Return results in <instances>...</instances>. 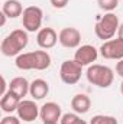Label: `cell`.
<instances>
[{
    "mask_svg": "<svg viewBox=\"0 0 123 124\" xmlns=\"http://www.w3.org/2000/svg\"><path fill=\"white\" fill-rule=\"evenodd\" d=\"M29 36L25 29H15L1 40V54L4 56H19L20 52L28 46Z\"/></svg>",
    "mask_w": 123,
    "mask_h": 124,
    "instance_id": "obj_1",
    "label": "cell"
},
{
    "mask_svg": "<svg viewBox=\"0 0 123 124\" xmlns=\"http://www.w3.org/2000/svg\"><path fill=\"white\" fill-rule=\"evenodd\" d=\"M86 77L90 84L98 87V88H109L114 79V74H113L112 68H109L106 65H100V63L90 65L87 68Z\"/></svg>",
    "mask_w": 123,
    "mask_h": 124,
    "instance_id": "obj_2",
    "label": "cell"
},
{
    "mask_svg": "<svg viewBox=\"0 0 123 124\" xmlns=\"http://www.w3.org/2000/svg\"><path fill=\"white\" fill-rule=\"evenodd\" d=\"M119 26H120L119 17L114 13L109 12L104 16L98 17V20H97V23L94 26V32H96V35H97L98 39H103L106 42V40L113 39V36L116 35V32L119 31Z\"/></svg>",
    "mask_w": 123,
    "mask_h": 124,
    "instance_id": "obj_3",
    "label": "cell"
},
{
    "mask_svg": "<svg viewBox=\"0 0 123 124\" xmlns=\"http://www.w3.org/2000/svg\"><path fill=\"white\" fill-rule=\"evenodd\" d=\"M44 12L38 6H29L23 10L22 15V25L26 32H39L42 25Z\"/></svg>",
    "mask_w": 123,
    "mask_h": 124,
    "instance_id": "obj_4",
    "label": "cell"
},
{
    "mask_svg": "<svg viewBox=\"0 0 123 124\" xmlns=\"http://www.w3.org/2000/svg\"><path fill=\"white\" fill-rule=\"evenodd\" d=\"M83 74V66L74 59H67L62 62L61 68H60V77L61 81L68 84V85H74L80 81Z\"/></svg>",
    "mask_w": 123,
    "mask_h": 124,
    "instance_id": "obj_5",
    "label": "cell"
},
{
    "mask_svg": "<svg viewBox=\"0 0 123 124\" xmlns=\"http://www.w3.org/2000/svg\"><path fill=\"white\" fill-rule=\"evenodd\" d=\"M100 55L104 59H123V39L116 38L103 42V45L100 46Z\"/></svg>",
    "mask_w": 123,
    "mask_h": 124,
    "instance_id": "obj_6",
    "label": "cell"
},
{
    "mask_svg": "<svg viewBox=\"0 0 123 124\" xmlns=\"http://www.w3.org/2000/svg\"><path fill=\"white\" fill-rule=\"evenodd\" d=\"M18 113V117L26 123H31L35 121L38 117H39V113H41V107L36 105L35 101L32 100H22L19 102V107L16 110Z\"/></svg>",
    "mask_w": 123,
    "mask_h": 124,
    "instance_id": "obj_7",
    "label": "cell"
},
{
    "mask_svg": "<svg viewBox=\"0 0 123 124\" xmlns=\"http://www.w3.org/2000/svg\"><path fill=\"white\" fill-rule=\"evenodd\" d=\"M58 42L68 49L78 48L81 43V33L77 28H64L58 33Z\"/></svg>",
    "mask_w": 123,
    "mask_h": 124,
    "instance_id": "obj_8",
    "label": "cell"
},
{
    "mask_svg": "<svg viewBox=\"0 0 123 124\" xmlns=\"http://www.w3.org/2000/svg\"><path fill=\"white\" fill-rule=\"evenodd\" d=\"M98 56V51L93 45H81L77 48L74 54V61H77L81 66H90L93 62H96Z\"/></svg>",
    "mask_w": 123,
    "mask_h": 124,
    "instance_id": "obj_9",
    "label": "cell"
},
{
    "mask_svg": "<svg viewBox=\"0 0 123 124\" xmlns=\"http://www.w3.org/2000/svg\"><path fill=\"white\" fill-rule=\"evenodd\" d=\"M39 117L44 123L46 121H58L61 120L62 117V110L60 107V104L54 102V101H49V102H45L42 107H41V113H39Z\"/></svg>",
    "mask_w": 123,
    "mask_h": 124,
    "instance_id": "obj_10",
    "label": "cell"
},
{
    "mask_svg": "<svg viewBox=\"0 0 123 124\" xmlns=\"http://www.w3.org/2000/svg\"><path fill=\"white\" fill-rule=\"evenodd\" d=\"M36 42L42 49H51L58 42V33L52 28H42L36 35Z\"/></svg>",
    "mask_w": 123,
    "mask_h": 124,
    "instance_id": "obj_11",
    "label": "cell"
},
{
    "mask_svg": "<svg viewBox=\"0 0 123 124\" xmlns=\"http://www.w3.org/2000/svg\"><path fill=\"white\" fill-rule=\"evenodd\" d=\"M20 101H22V98H20L19 95H16L13 91L7 90V93L4 94V95L1 97V100H0V108H1L3 113L12 114L13 111L18 110Z\"/></svg>",
    "mask_w": 123,
    "mask_h": 124,
    "instance_id": "obj_12",
    "label": "cell"
},
{
    "mask_svg": "<svg viewBox=\"0 0 123 124\" xmlns=\"http://www.w3.org/2000/svg\"><path fill=\"white\" fill-rule=\"evenodd\" d=\"M15 65H16V68H19V69H22V71L38 69L36 51H33V52H26V54H20L19 56H16Z\"/></svg>",
    "mask_w": 123,
    "mask_h": 124,
    "instance_id": "obj_13",
    "label": "cell"
},
{
    "mask_svg": "<svg viewBox=\"0 0 123 124\" xmlns=\"http://www.w3.org/2000/svg\"><path fill=\"white\" fill-rule=\"evenodd\" d=\"M49 93V85L45 79H35L31 82V88H29V94L33 97V100H44Z\"/></svg>",
    "mask_w": 123,
    "mask_h": 124,
    "instance_id": "obj_14",
    "label": "cell"
},
{
    "mask_svg": "<svg viewBox=\"0 0 123 124\" xmlns=\"http://www.w3.org/2000/svg\"><path fill=\"white\" fill-rule=\"evenodd\" d=\"M71 107L77 114H86L91 107V100L86 94H77L71 100Z\"/></svg>",
    "mask_w": 123,
    "mask_h": 124,
    "instance_id": "obj_15",
    "label": "cell"
},
{
    "mask_svg": "<svg viewBox=\"0 0 123 124\" xmlns=\"http://www.w3.org/2000/svg\"><path fill=\"white\" fill-rule=\"evenodd\" d=\"M23 10L25 9H23L22 3L19 0H6L3 3V6H1V12L7 17H10V19H16V17L22 16L23 15Z\"/></svg>",
    "mask_w": 123,
    "mask_h": 124,
    "instance_id": "obj_16",
    "label": "cell"
},
{
    "mask_svg": "<svg viewBox=\"0 0 123 124\" xmlns=\"http://www.w3.org/2000/svg\"><path fill=\"white\" fill-rule=\"evenodd\" d=\"M29 88H31V84L23 77H16L9 84V90L13 91L16 95H19L22 100H23V97H26V94L29 93Z\"/></svg>",
    "mask_w": 123,
    "mask_h": 124,
    "instance_id": "obj_17",
    "label": "cell"
},
{
    "mask_svg": "<svg viewBox=\"0 0 123 124\" xmlns=\"http://www.w3.org/2000/svg\"><path fill=\"white\" fill-rule=\"evenodd\" d=\"M38 56V69L36 71H44L51 66V56L46 51H36Z\"/></svg>",
    "mask_w": 123,
    "mask_h": 124,
    "instance_id": "obj_18",
    "label": "cell"
},
{
    "mask_svg": "<svg viewBox=\"0 0 123 124\" xmlns=\"http://www.w3.org/2000/svg\"><path fill=\"white\" fill-rule=\"evenodd\" d=\"M90 124H119L117 120L112 116H103V114H98V116H94L91 118Z\"/></svg>",
    "mask_w": 123,
    "mask_h": 124,
    "instance_id": "obj_19",
    "label": "cell"
},
{
    "mask_svg": "<svg viewBox=\"0 0 123 124\" xmlns=\"http://www.w3.org/2000/svg\"><path fill=\"white\" fill-rule=\"evenodd\" d=\"M97 4L104 12H113L119 6V0H97Z\"/></svg>",
    "mask_w": 123,
    "mask_h": 124,
    "instance_id": "obj_20",
    "label": "cell"
},
{
    "mask_svg": "<svg viewBox=\"0 0 123 124\" xmlns=\"http://www.w3.org/2000/svg\"><path fill=\"white\" fill-rule=\"evenodd\" d=\"M78 120H80V117L77 113H67V114H62L60 121H61V124H75Z\"/></svg>",
    "mask_w": 123,
    "mask_h": 124,
    "instance_id": "obj_21",
    "label": "cell"
},
{
    "mask_svg": "<svg viewBox=\"0 0 123 124\" xmlns=\"http://www.w3.org/2000/svg\"><path fill=\"white\" fill-rule=\"evenodd\" d=\"M0 124H20V118L15 117V116H6L1 118Z\"/></svg>",
    "mask_w": 123,
    "mask_h": 124,
    "instance_id": "obj_22",
    "label": "cell"
},
{
    "mask_svg": "<svg viewBox=\"0 0 123 124\" xmlns=\"http://www.w3.org/2000/svg\"><path fill=\"white\" fill-rule=\"evenodd\" d=\"M49 1H51V4H52L55 9H64V7L68 4L70 0H49Z\"/></svg>",
    "mask_w": 123,
    "mask_h": 124,
    "instance_id": "obj_23",
    "label": "cell"
},
{
    "mask_svg": "<svg viewBox=\"0 0 123 124\" xmlns=\"http://www.w3.org/2000/svg\"><path fill=\"white\" fill-rule=\"evenodd\" d=\"M116 74L123 78V59H120V61L116 63Z\"/></svg>",
    "mask_w": 123,
    "mask_h": 124,
    "instance_id": "obj_24",
    "label": "cell"
},
{
    "mask_svg": "<svg viewBox=\"0 0 123 124\" xmlns=\"http://www.w3.org/2000/svg\"><path fill=\"white\" fill-rule=\"evenodd\" d=\"M6 17H7V16L1 12V13H0V26H4V25H6Z\"/></svg>",
    "mask_w": 123,
    "mask_h": 124,
    "instance_id": "obj_25",
    "label": "cell"
},
{
    "mask_svg": "<svg viewBox=\"0 0 123 124\" xmlns=\"http://www.w3.org/2000/svg\"><path fill=\"white\" fill-rule=\"evenodd\" d=\"M117 38L123 39V23H120V26H119V31H117Z\"/></svg>",
    "mask_w": 123,
    "mask_h": 124,
    "instance_id": "obj_26",
    "label": "cell"
},
{
    "mask_svg": "<svg viewBox=\"0 0 123 124\" xmlns=\"http://www.w3.org/2000/svg\"><path fill=\"white\" fill-rule=\"evenodd\" d=\"M75 124H87V123H86L84 120H81V118H80V120H78V121H77V123H75Z\"/></svg>",
    "mask_w": 123,
    "mask_h": 124,
    "instance_id": "obj_27",
    "label": "cell"
},
{
    "mask_svg": "<svg viewBox=\"0 0 123 124\" xmlns=\"http://www.w3.org/2000/svg\"><path fill=\"white\" fill-rule=\"evenodd\" d=\"M42 124H58V121H46V123H42Z\"/></svg>",
    "mask_w": 123,
    "mask_h": 124,
    "instance_id": "obj_28",
    "label": "cell"
},
{
    "mask_svg": "<svg viewBox=\"0 0 123 124\" xmlns=\"http://www.w3.org/2000/svg\"><path fill=\"white\" fill-rule=\"evenodd\" d=\"M120 93H122V95H123V81H122V84H120Z\"/></svg>",
    "mask_w": 123,
    "mask_h": 124,
    "instance_id": "obj_29",
    "label": "cell"
}]
</instances>
